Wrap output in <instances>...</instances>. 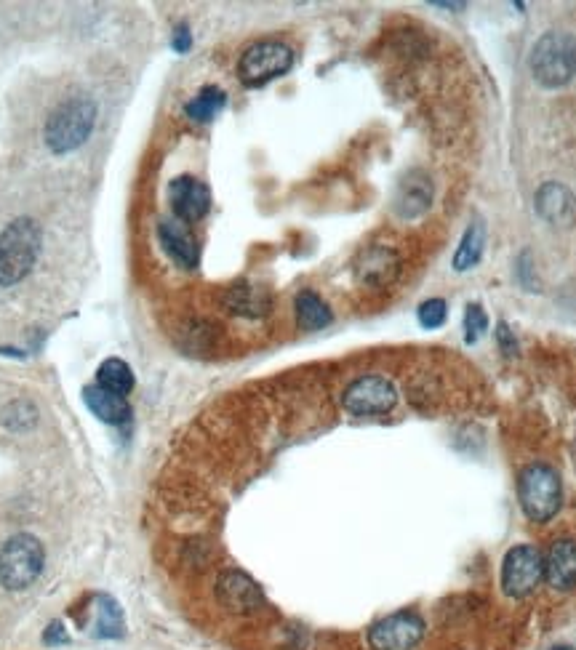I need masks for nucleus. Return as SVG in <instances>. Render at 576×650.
<instances>
[{"label": "nucleus", "mask_w": 576, "mask_h": 650, "mask_svg": "<svg viewBox=\"0 0 576 650\" xmlns=\"http://www.w3.org/2000/svg\"><path fill=\"white\" fill-rule=\"evenodd\" d=\"M46 643L51 645V643H67V635H64V627L62 624H51V627H48V632H46Z\"/></svg>", "instance_id": "obj_28"}, {"label": "nucleus", "mask_w": 576, "mask_h": 650, "mask_svg": "<svg viewBox=\"0 0 576 650\" xmlns=\"http://www.w3.org/2000/svg\"><path fill=\"white\" fill-rule=\"evenodd\" d=\"M400 272V256L392 251L390 246H368L360 251L358 262H355V278L360 286L366 288H384L395 283Z\"/></svg>", "instance_id": "obj_12"}, {"label": "nucleus", "mask_w": 576, "mask_h": 650, "mask_svg": "<svg viewBox=\"0 0 576 650\" xmlns=\"http://www.w3.org/2000/svg\"><path fill=\"white\" fill-rule=\"evenodd\" d=\"M432 200V184L430 179L419 171H411V174L400 182L398 195H395V211H398L403 219H414V216L424 214L430 208Z\"/></svg>", "instance_id": "obj_17"}, {"label": "nucleus", "mask_w": 576, "mask_h": 650, "mask_svg": "<svg viewBox=\"0 0 576 650\" xmlns=\"http://www.w3.org/2000/svg\"><path fill=\"white\" fill-rule=\"evenodd\" d=\"M123 635V611L112 597H102L96 608V637L118 640Z\"/></svg>", "instance_id": "obj_23"}, {"label": "nucleus", "mask_w": 576, "mask_h": 650, "mask_svg": "<svg viewBox=\"0 0 576 650\" xmlns=\"http://www.w3.org/2000/svg\"><path fill=\"white\" fill-rule=\"evenodd\" d=\"M488 328V318L486 312H483V307L480 304H470L467 307V312H464V331H467V341H478L480 333L486 331Z\"/></svg>", "instance_id": "obj_26"}, {"label": "nucleus", "mask_w": 576, "mask_h": 650, "mask_svg": "<svg viewBox=\"0 0 576 650\" xmlns=\"http://www.w3.org/2000/svg\"><path fill=\"white\" fill-rule=\"evenodd\" d=\"M552 650H571V648H552Z\"/></svg>", "instance_id": "obj_30"}, {"label": "nucleus", "mask_w": 576, "mask_h": 650, "mask_svg": "<svg viewBox=\"0 0 576 650\" xmlns=\"http://www.w3.org/2000/svg\"><path fill=\"white\" fill-rule=\"evenodd\" d=\"M296 323L304 331H320V328H326L334 315L328 310V304L320 299L315 291H302V294L296 296Z\"/></svg>", "instance_id": "obj_19"}, {"label": "nucleus", "mask_w": 576, "mask_h": 650, "mask_svg": "<svg viewBox=\"0 0 576 650\" xmlns=\"http://www.w3.org/2000/svg\"><path fill=\"white\" fill-rule=\"evenodd\" d=\"M40 227L30 216H19L0 232V286H16L32 272L40 254Z\"/></svg>", "instance_id": "obj_2"}, {"label": "nucleus", "mask_w": 576, "mask_h": 650, "mask_svg": "<svg viewBox=\"0 0 576 650\" xmlns=\"http://www.w3.org/2000/svg\"><path fill=\"white\" fill-rule=\"evenodd\" d=\"M35 421H38V408L30 400H11L0 411V424L11 432H24V429L35 427Z\"/></svg>", "instance_id": "obj_24"}, {"label": "nucleus", "mask_w": 576, "mask_h": 650, "mask_svg": "<svg viewBox=\"0 0 576 650\" xmlns=\"http://www.w3.org/2000/svg\"><path fill=\"white\" fill-rule=\"evenodd\" d=\"M83 400H86L88 411L104 424H123L131 416L126 397L115 395V392L99 387V384H91V387L83 389Z\"/></svg>", "instance_id": "obj_18"}, {"label": "nucleus", "mask_w": 576, "mask_h": 650, "mask_svg": "<svg viewBox=\"0 0 576 650\" xmlns=\"http://www.w3.org/2000/svg\"><path fill=\"white\" fill-rule=\"evenodd\" d=\"M46 565V549L30 533H16L0 549V587L24 592L40 579Z\"/></svg>", "instance_id": "obj_4"}, {"label": "nucleus", "mask_w": 576, "mask_h": 650, "mask_svg": "<svg viewBox=\"0 0 576 650\" xmlns=\"http://www.w3.org/2000/svg\"><path fill=\"white\" fill-rule=\"evenodd\" d=\"M560 496H563L560 477L552 467H547V464H531V467L520 472L518 499L528 520H534V523L552 520L560 509Z\"/></svg>", "instance_id": "obj_5"}, {"label": "nucleus", "mask_w": 576, "mask_h": 650, "mask_svg": "<svg viewBox=\"0 0 576 650\" xmlns=\"http://www.w3.org/2000/svg\"><path fill=\"white\" fill-rule=\"evenodd\" d=\"M531 75L544 88H563L576 75V38L571 32H544L531 51Z\"/></svg>", "instance_id": "obj_3"}, {"label": "nucleus", "mask_w": 576, "mask_h": 650, "mask_svg": "<svg viewBox=\"0 0 576 650\" xmlns=\"http://www.w3.org/2000/svg\"><path fill=\"white\" fill-rule=\"evenodd\" d=\"M174 48L179 51V54H184L187 48H190V32L184 30V27H179L174 35Z\"/></svg>", "instance_id": "obj_29"}, {"label": "nucleus", "mask_w": 576, "mask_h": 650, "mask_svg": "<svg viewBox=\"0 0 576 650\" xmlns=\"http://www.w3.org/2000/svg\"><path fill=\"white\" fill-rule=\"evenodd\" d=\"M496 341H499V347H502V352H507V355H515V352H518V341H515V333L510 331V325H507V323L496 325Z\"/></svg>", "instance_id": "obj_27"}, {"label": "nucleus", "mask_w": 576, "mask_h": 650, "mask_svg": "<svg viewBox=\"0 0 576 650\" xmlns=\"http://www.w3.org/2000/svg\"><path fill=\"white\" fill-rule=\"evenodd\" d=\"M168 200H171L174 219L184 224L200 222L211 208V192L195 176H176L174 182L168 184Z\"/></svg>", "instance_id": "obj_11"}, {"label": "nucleus", "mask_w": 576, "mask_h": 650, "mask_svg": "<svg viewBox=\"0 0 576 650\" xmlns=\"http://www.w3.org/2000/svg\"><path fill=\"white\" fill-rule=\"evenodd\" d=\"M224 307L246 320H259L272 312V294L254 283H235L224 291Z\"/></svg>", "instance_id": "obj_15"}, {"label": "nucleus", "mask_w": 576, "mask_h": 650, "mask_svg": "<svg viewBox=\"0 0 576 650\" xmlns=\"http://www.w3.org/2000/svg\"><path fill=\"white\" fill-rule=\"evenodd\" d=\"M424 621L414 611H398L368 629L371 650H414L422 643Z\"/></svg>", "instance_id": "obj_9"}, {"label": "nucleus", "mask_w": 576, "mask_h": 650, "mask_svg": "<svg viewBox=\"0 0 576 650\" xmlns=\"http://www.w3.org/2000/svg\"><path fill=\"white\" fill-rule=\"evenodd\" d=\"M446 302L443 299H427V302L419 307V323L424 328H440V325L446 323Z\"/></svg>", "instance_id": "obj_25"}, {"label": "nucleus", "mask_w": 576, "mask_h": 650, "mask_svg": "<svg viewBox=\"0 0 576 650\" xmlns=\"http://www.w3.org/2000/svg\"><path fill=\"white\" fill-rule=\"evenodd\" d=\"M216 600L235 616H254L264 608L262 589L243 571H224L216 579Z\"/></svg>", "instance_id": "obj_10"}, {"label": "nucleus", "mask_w": 576, "mask_h": 650, "mask_svg": "<svg viewBox=\"0 0 576 650\" xmlns=\"http://www.w3.org/2000/svg\"><path fill=\"white\" fill-rule=\"evenodd\" d=\"M96 384L104 389H110L115 395L126 397L131 389H134V371H131V365L126 360H120V357H110V360H104L99 365V371H96Z\"/></svg>", "instance_id": "obj_20"}, {"label": "nucleus", "mask_w": 576, "mask_h": 650, "mask_svg": "<svg viewBox=\"0 0 576 650\" xmlns=\"http://www.w3.org/2000/svg\"><path fill=\"white\" fill-rule=\"evenodd\" d=\"M395 403H398V392L392 387V381L376 373L355 379L342 395L344 411L352 416H382L390 413Z\"/></svg>", "instance_id": "obj_7"}, {"label": "nucleus", "mask_w": 576, "mask_h": 650, "mask_svg": "<svg viewBox=\"0 0 576 650\" xmlns=\"http://www.w3.org/2000/svg\"><path fill=\"white\" fill-rule=\"evenodd\" d=\"M224 102H227V96H224L222 88L203 86L198 94L187 102L184 112H187V118L195 120V123H208V120H214L216 115L222 112Z\"/></svg>", "instance_id": "obj_21"}, {"label": "nucleus", "mask_w": 576, "mask_h": 650, "mask_svg": "<svg viewBox=\"0 0 576 650\" xmlns=\"http://www.w3.org/2000/svg\"><path fill=\"white\" fill-rule=\"evenodd\" d=\"M483 246H486V227H483L480 222L470 224L467 232H464L462 243H459V248H456L454 270L456 272L472 270V267L480 262V256H483Z\"/></svg>", "instance_id": "obj_22"}, {"label": "nucleus", "mask_w": 576, "mask_h": 650, "mask_svg": "<svg viewBox=\"0 0 576 650\" xmlns=\"http://www.w3.org/2000/svg\"><path fill=\"white\" fill-rule=\"evenodd\" d=\"M544 579V557L536 547L520 544L510 549L502 563V589L510 597L531 595Z\"/></svg>", "instance_id": "obj_8"}, {"label": "nucleus", "mask_w": 576, "mask_h": 650, "mask_svg": "<svg viewBox=\"0 0 576 650\" xmlns=\"http://www.w3.org/2000/svg\"><path fill=\"white\" fill-rule=\"evenodd\" d=\"M96 126V104L88 96H67L46 120V139L48 150L54 155H67L75 152L80 144H86Z\"/></svg>", "instance_id": "obj_1"}, {"label": "nucleus", "mask_w": 576, "mask_h": 650, "mask_svg": "<svg viewBox=\"0 0 576 650\" xmlns=\"http://www.w3.org/2000/svg\"><path fill=\"white\" fill-rule=\"evenodd\" d=\"M294 67V51L280 40H259L240 54L238 75L248 88L267 86Z\"/></svg>", "instance_id": "obj_6"}, {"label": "nucleus", "mask_w": 576, "mask_h": 650, "mask_svg": "<svg viewBox=\"0 0 576 650\" xmlns=\"http://www.w3.org/2000/svg\"><path fill=\"white\" fill-rule=\"evenodd\" d=\"M158 240L163 251L171 256V262L179 264L182 270H195L198 267L200 246L195 235H192L190 224L179 222V219H160Z\"/></svg>", "instance_id": "obj_13"}, {"label": "nucleus", "mask_w": 576, "mask_h": 650, "mask_svg": "<svg viewBox=\"0 0 576 650\" xmlns=\"http://www.w3.org/2000/svg\"><path fill=\"white\" fill-rule=\"evenodd\" d=\"M536 211L544 222L555 227H571L576 222V198L566 184L547 182L536 192Z\"/></svg>", "instance_id": "obj_14"}, {"label": "nucleus", "mask_w": 576, "mask_h": 650, "mask_svg": "<svg viewBox=\"0 0 576 650\" xmlns=\"http://www.w3.org/2000/svg\"><path fill=\"white\" fill-rule=\"evenodd\" d=\"M544 579L560 592L576 587V541H555L544 557Z\"/></svg>", "instance_id": "obj_16"}]
</instances>
